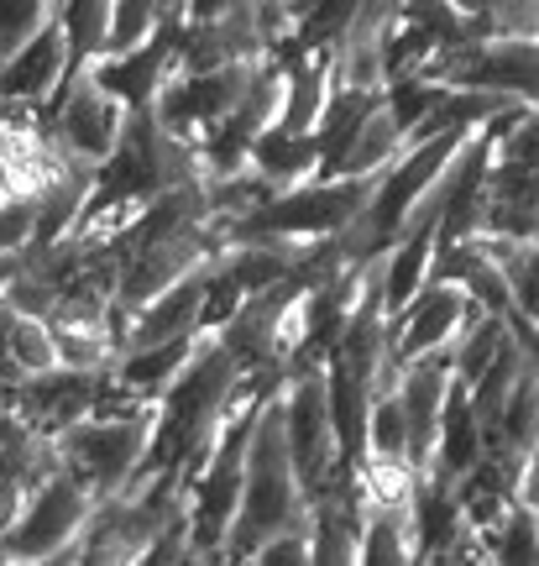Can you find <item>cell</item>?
I'll list each match as a JSON object with an SVG mask.
<instances>
[{
	"label": "cell",
	"instance_id": "7",
	"mask_svg": "<svg viewBox=\"0 0 539 566\" xmlns=\"http://www.w3.org/2000/svg\"><path fill=\"white\" fill-rule=\"evenodd\" d=\"M257 63H231V69H204V74H173L168 90L158 95V105H152L158 122L200 153L204 142L231 122V111L241 105L246 84H252V74H257Z\"/></svg>",
	"mask_w": 539,
	"mask_h": 566
},
{
	"label": "cell",
	"instance_id": "2",
	"mask_svg": "<svg viewBox=\"0 0 539 566\" xmlns=\"http://www.w3.org/2000/svg\"><path fill=\"white\" fill-rule=\"evenodd\" d=\"M288 388V384H283ZM283 388L267 399L246 451V493H241V514L225 541V562H257V551L288 525L309 520V493L294 467V446H288V415H283Z\"/></svg>",
	"mask_w": 539,
	"mask_h": 566
},
{
	"label": "cell",
	"instance_id": "23",
	"mask_svg": "<svg viewBox=\"0 0 539 566\" xmlns=\"http://www.w3.org/2000/svg\"><path fill=\"white\" fill-rule=\"evenodd\" d=\"M110 6H116V0H63L59 21L68 27V53H74L68 84L80 80V74H89L95 59H105V42H110ZM68 84H63V90H68Z\"/></svg>",
	"mask_w": 539,
	"mask_h": 566
},
{
	"label": "cell",
	"instance_id": "29",
	"mask_svg": "<svg viewBox=\"0 0 539 566\" xmlns=\"http://www.w3.org/2000/svg\"><path fill=\"white\" fill-rule=\"evenodd\" d=\"M38 221H42V200L32 195H6V226H0V237H6V252H21V247L38 237Z\"/></svg>",
	"mask_w": 539,
	"mask_h": 566
},
{
	"label": "cell",
	"instance_id": "28",
	"mask_svg": "<svg viewBox=\"0 0 539 566\" xmlns=\"http://www.w3.org/2000/svg\"><path fill=\"white\" fill-rule=\"evenodd\" d=\"M257 566H315V530H309V520L278 530V535L257 551Z\"/></svg>",
	"mask_w": 539,
	"mask_h": 566
},
{
	"label": "cell",
	"instance_id": "20",
	"mask_svg": "<svg viewBox=\"0 0 539 566\" xmlns=\"http://www.w3.org/2000/svg\"><path fill=\"white\" fill-rule=\"evenodd\" d=\"M414 467V430H409V409L399 399V384H382L372 399V420H367V457L361 467ZM420 472V467H414Z\"/></svg>",
	"mask_w": 539,
	"mask_h": 566
},
{
	"label": "cell",
	"instance_id": "1",
	"mask_svg": "<svg viewBox=\"0 0 539 566\" xmlns=\"http://www.w3.org/2000/svg\"><path fill=\"white\" fill-rule=\"evenodd\" d=\"M204 179V158L179 142L168 126L158 122V111H131V126L120 137L116 158L95 174V189H89V205H84V221L74 237H84L89 247L120 237L126 226L137 221L147 205L168 195V189H183V184Z\"/></svg>",
	"mask_w": 539,
	"mask_h": 566
},
{
	"label": "cell",
	"instance_id": "16",
	"mask_svg": "<svg viewBox=\"0 0 539 566\" xmlns=\"http://www.w3.org/2000/svg\"><path fill=\"white\" fill-rule=\"evenodd\" d=\"M382 95H388V84H351V80L336 84V95H330L320 126H315V142H320V179H340V174H346L351 147H357L367 116L382 105Z\"/></svg>",
	"mask_w": 539,
	"mask_h": 566
},
{
	"label": "cell",
	"instance_id": "14",
	"mask_svg": "<svg viewBox=\"0 0 539 566\" xmlns=\"http://www.w3.org/2000/svg\"><path fill=\"white\" fill-rule=\"evenodd\" d=\"M210 342V325L204 331H189V336H173V342H152V346H126L116 357V388L126 399H141V405H158L168 388L179 384V373L194 357L200 346Z\"/></svg>",
	"mask_w": 539,
	"mask_h": 566
},
{
	"label": "cell",
	"instance_id": "22",
	"mask_svg": "<svg viewBox=\"0 0 539 566\" xmlns=\"http://www.w3.org/2000/svg\"><path fill=\"white\" fill-rule=\"evenodd\" d=\"M361 6H367V0H294V42L283 48L278 59L346 42V32H351L361 17Z\"/></svg>",
	"mask_w": 539,
	"mask_h": 566
},
{
	"label": "cell",
	"instance_id": "12",
	"mask_svg": "<svg viewBox=\"0 0 539 566\" xmlns=\"http://www.w3.org/2000/svg\"><path fill=\"white\" fill-rule=\"evenodd\" d=\"M74 74V53H68V27L53 21L38 38L6 53L0 69V90H6V111H47L63 95V84Z\"/></svg>",
	"mask_w": 539,
	"mask_h": 566
},
{
	"label": "cell",
	"instance_id": "4",
	"mask_svg": "<svg viewBox=\"0 0 539 566\" xmlns=\"http://www.w3.org/2000/svg\"><path fill=\"white\" fill-rule=\"evenodd\" d=\"M95 504H101V493L84 483V478H74L68 467H59V472L6 520L0 556L11 566H42V562L74 566V551H80L84 530L95 520Z\"/></svg>",
	"mask_w": 539,
	"mask_h": 566
},
{
	"label": "cell",
	"instance_id": "24",
	"mask_svg": "<svg viewBox=\"0 0 539 566\" xmlns=\"http://www.w3.org/2000/svg\"><path fill=\"white\" fill-rule=\"evenodd\" d=\"M482 247L498 258L503 279L514 289V310L539 321V237H482Z\"/></svg>",
	"mask_w": 539,
	"mask_h": 566
},
{
	"label": "cell",
	"instance_id": "17",
	"mask_svg": "<svg viewBox=\"0 0 539 566\" xmlns=\"http://www.w3.org/2000/svg\"><path fill=\"white\" fill-rule=\"evenodd\" d=\"M482 457H487V430H482V415H477V405H472V384L456 378L451 405H445V420H440V446H435V467H430V472L461 488V478H466Z\"/></svg>",
	"mask_w": 539,
	"mask_h": 566
},
{
	"label": "cell",
	"instance_id": "13",
	"mask_svg": "<svg viewBox=\"0 0 539 566\" xmlns=\"http://www.w3.org/2000/svg\"><path fill=\"white\" fill-rule=\"evenodd\" d=\"M220 258V252H215ZM210 258V263H215ZM210 263L183 273L179 283H168L158 300H147L141 310H131L126 321L116 325L120 346H152V342H173V336H189V331H204V294H210Z\"/></svg>",
	"mask_w": 539,
	"mask_h": 566
},
{
	"label": "cell",
	"instance_id": "10",
	"mask_svg": "<svg viewBox=\"0 0 539 566\" xmlns=\"http://www.w3.org/2000/svg\"><path fill=\"white\" fill-rule=\"evenodd\" d=\"M179 48H183V17L173 11L152 42H141L131 53H105V59L89 63V74H95L105 90H116L131 111H152L158 95L168 90V80L179 74Z\"/></svg>",
	"mask_w": 539,
	"mask_h": 566
},
{
	"label": "cell",
	"instance_id": "15",
	"mask_svg": "<svg viewBox=\"0 0 539 566\" xmlns=\"http://www.w3.org/2000/svg\"><path fill=\"white\" fill-rule=\"evenodd\" d=\"M59 467H63L59 436H47V430H38L32 420H21V415L6 409V478H0L6 493H0V514L11 520Z\"/></svg>",
	"mask_w": 539,
	"mask_h": 566
},
{
	"label": "cell",
	"instance_id": "21",
	"mask_svg": "<svg viewBox=\"0 0 539 566\" xmlns=\"http://www.w3.org/2000/svg\"><path fill=\"white\" fill-rule=\"evenodd\" d=\"M59 331L42 315H27V310H6V384L17 378H32V373H47L59 367Z\"/></svg>",
	"mask_w": 539,
	"mask_h": 566
},
{
	"label": "cell",
	"instance_id": "26",
	"mask_svg": "<svg viewBox=\"0 0 539 566\" xmlns=\"http://www.w3.org/2000/svg\"><path fill=\"white\" fill-rule=\"evenodd\" d=\"M168 17H173L168 0H116L110 6V42H105V53H131L141 42H152Z\"/></svg>",
	"mask_w": 539,
	"mask_h": 566
},
{
	"label": "cell",
	"instance_id": "3",
	"mask_svg": "<svg viewBox=\"0 0 539 566\" xmlns=\"http://www.w3.org/2000/svg\"><path fill=\"white\" fill-rule=\"evenodd\" d=\"M152 441H158V405L95 409L68 430H59V457L74 478H84L101 499H110L147 467Z\"/></svg>",
	"mask_w": 539,
	"mask_h": 566
},
{
	"label": "cell",
	"instance_id": "25",
	"mask_svg": "<svg viewBox=\"0 0 539 566\" xmlns=\"http://www.w3.org/2000/svg\"><path fill=\"white\" fill-rule=\"evenodd\" d=\"M482 546H487V562L539 566V509L529 499H519L498 525L482 530Z\"/></svg>",
	"mask_w": 539,
	"mask_h": 566
},
{
	"label": "cell",
	"instance_id": "11",
	"mask_svg": "<svg viewBox=\"0 0 539 566\" xmlns=\"http://www.w3.org/2000/svg\"><path fill=\"white\" fill-rule=\"evenodd\" d=\"M456 346H440V352H424L414 363L399 367V399L409 409V430H414V467L430 472L435 467V446H440V420H445V405H451V388H456Z\"/></svg>",
	"mask_w": 539,
	"mask_h": 566
},
{
	"label": "cell",
	"instance_id": "27",
	"mask_svg": "<svg viewBox=\"0 0 539 566\" xmlns=\"http://www.w3.org/2000/svg\"><path fill=\"white\" fill-rule=\"evenodd\" d=\"M63 11V0H6V21H0V59L17 53L38 38L42 27H53Z\"/></svg>",
	"mask_w": 539,
	"mask_h": 566
},
{
	"label": "cell",
	"instance_id": "18",
	"mask_svg": "<svg viewBox=\"0 0 539 566\" xmlns=\"http://www.w3.org/2000/svg\"><path fill=\"white\" fill-rule=\"evenodd\" d=\"M361 562H367V566H409V562H420L414 499H409V504H367Z\"/></svg>",
	"mask_w": 539,
	"mask_h": 566
},
{
	"label": "cell",
	"instance_id": "30",
	"mask_svg": "<svg viewBox=\"0 0 539 566\" xmlns=\"http://www.w3.org/2000/svg\"><path fill=\"white\" fill-rule=\"evenodd\" d=\"M241 0H179V17L189 27H200V21H220L225 11H236Z\"/></svg>",
	"mask_w": 539,
	"mask_h": 566
},
{
	"label": "cell",
	"instance_id": "8",
	"mask_svg": "<svg viewBox=\"0 0 539 566\" xmlns=\"http://www.w3.org/2000/svg\"><path fill=\"white\" fill-rule=\"evenodd\" d=\"M110 388H116V367H47V373H32V378H17V384H6V409L21 415V420H32L38 430L47 436H59L68 430L74 420L84 415H95V409L110 399Z\"/></svg>",
	"mask_w": 539,
	"mask_h": 566
},
{
	"label": "cell",
	"instance_id": "9",
	"mask_svg": "<svg viewBox=\"0 0 539 566\" xmlns=\"http://www.w3.org/2000/svg\"><path fill=\"white\" fill-rule=\"evenodd\" d=\"M477 315H482V304L466 283L430 279L420 294L393 315V357H399V367L414 363V357H424V352L456 346V336L477 321Z\"/></svg>",
	"mask_w": 539,
	"mask_h": 566
},
{
	"label": "cell",
	"instance_id": "19",
	"mask_svg": "<svg viewBox=\"0 0 539 566\" xmlns=\"http://www.w3.org/2000/svg\"><path fill=\"white\" fill-rule=\"evenodd\" d=\"M252 168H257L262 179H273L278 195L283 189H299V184L320 179V142L299 137V132H288V126H273V132L257 142Z\"/></svg>",
	"mask_w": 539,
	"mask_h": 566
},
{
	"label": "cell",
	"instance_id": "5",
	"mask_svg": "<svg viewBox=\"0 0 539 566\" xmlns=\"http://www.w3.org/2000/svg\"><path fill=\"white\" fill-rule=\"evenodd\" d=\"M283 415H288V446H294V467L309 499H320L325 488L336 483L340 467H357L340 446L336 405H330V378L325 363L294 367V378L283 388Z\"/></svg>",
	"mask_w": 539,
	"mask_h": 566
},
{
	"label": "cell",
	"instance_id": "6",
	"mask_svg": "<svg viewBox=\"0 0 539 566\" xmlns=\"http://www.w3.org/2000/svg\"><path fill=\"white\" fill-rule=\"evenodd\" d=\"M38 116L53 126V137L63 142V153L74 163L105 168V163L116 158L126 126H131V105L120 101L116 90H105L95 74H80V80L68 84L47 111H38Z\"/></svg>",
	"mask_w": 539,
	"mask_h": 566
}]
</instances>
